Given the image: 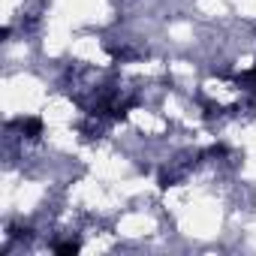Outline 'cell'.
Here are the masks:
<instances>
[{
  "label": "cell",
  "mask_w": 256,
  "mask_h": 256,
  "mask_svg": "<svg viewBox=\"0 0 256 256\" xmlns=\"http://www.w3.org/2000/svg\"><path fill=\"white\" fill-rule=\"evenodd\" d=\"M18 126H22V133H24L28 139H36V136L42 133V120H40V118H22Z\"/></svg>",
  "instance_id": "obj_1"
},
{
  "label": "cell",
  "mask_w": 256,
  "mask_h": 256,
  "mask_svg": "<svg viewBox=\"0 0 256 256\" xmlns=\"http://www.w3.org/2000/svg\"><path fill=\"white\" fill-rule=\"evenodd\" d=\"M238 84H244L247 90H253V94H256V66H253L250 72H244V76L238 78Z\"/></svg>",
  "instance_id": "obj_2"
},
{
  "label": "cell",
  "mask_w": 256,
  "mask_h": 256,
  "mask_svg": "<svg viewBox=\"0 0 256 256\" xmlns=\"http://www.w3.org/2000/svg\"><path fill=\"white\" fill-rule=\"evenodd\" d=\"M54 250H58V253H76V250H78V241H64V244H58Z\"/></svg>",
  "instance_id": "obj_3"
}]
</instances>
